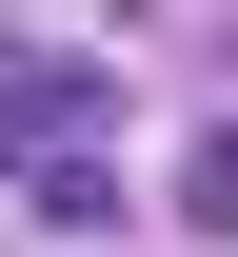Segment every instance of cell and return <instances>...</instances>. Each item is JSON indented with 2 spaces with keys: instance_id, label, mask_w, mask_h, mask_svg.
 <instances>
[{
  "instance_id": "obj_1",
  "label": "cell",
  "mask_w": 238,
  "mask_h": 257,
  "mask_svg": "<svg viewBox=\"0 0 238 257\" xmlns=\"http://www.w3.org/2000/svg\"><path fill=\"white\" fill-rule=\"evenodd\" d=\"M179 218H218V237H238V119L199 139V159H179Z\"/></svg>"
}]
</instances>
